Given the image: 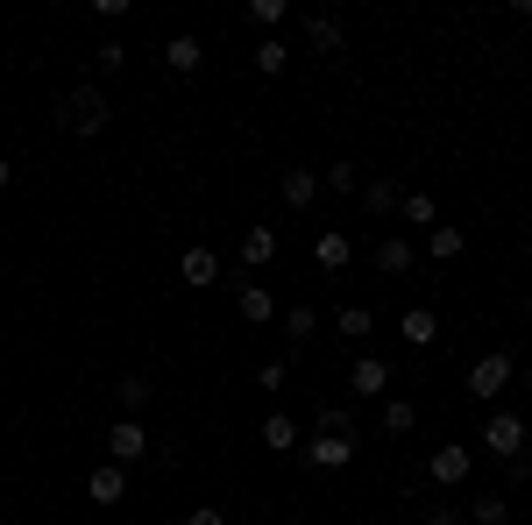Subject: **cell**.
Listing matches in <instances>:
<instances>
[{
    "label": "cell",
    "instance_id": "29",
    "mask_svg": "<svg viewBox=\"0 0 532 525\" xmlns=\"http://www.w3.org/2000/svg\"><path fill=\"white\" fill-rule=\"evenodd\" d=\"M327 185H334V192H355V185H362V171H355V164H334V171H327Z\"/></svg>",
    "mask_w": 532,
    "mask_h": 525
},
{
    "label": "cell",
    "instance_id": "19",
    "mask_svg": "<svg viewBox=\"0 0 532 525\" xmlns=\"http://www.w3.org/2000/svg\"><path fill=\"white\" fill-rule=\"evenodd\" d=\"M433 334H440V320H433L426 306H412V313H405V341H412V348H426Z\"/></svg>",
    "mask_w": 532,
    "mask_h": 525
},
{
    "label": "cell",
    "instance_id": "20",
    "mask_svg": "<svg viewBox=\"0 0 532 525\" xmlns=\"http://www.w3.org/2000/svg\"><path fill=\"white\" fill-rule=\"evenodd\" d=\"M412 426H419V412H412L405 398H391V405H384V433L398 440V433H412Z\"/></svg>",
    "mask_w": 532,
    "mask_h": 525
},
{
    "label": "cell",
    "instance_id": "5",
    "mask_svg": "<svg viewBox=\"0 0 532 525\" xmlns=\"http://www.w3.org/2000/svg\"><path fill=\"white\" fill-rule=\"evenodd\" d=\"M107 455H114V469H128V462H142V455H149V433H142L135 419H121V426L107 433Z\"/></svg>",
    "mask_w": 532,
    "mask_h": 525
},
{
    "label": "cell",
    "instance_id": "27",
    "mask_svg": "<svg viewBox=\"0 0 532 525\" xmlns=\"http://www.w3.org/2000/svg\"><path fill=\"white\" fill-rule=\"evenodd\" d=\"M121 405L142 412V405H149V384H142V377H121Z\"/></svg>",
    "mask_w": 532,
    "mask_h": 525
},
{
    "label": "cell",
    "instance_id": "24",
    "mask_svg": "<svg viewBox=\"0 0 532 525\" xmlns=\"http://www.w3.org/2000/svg\"><path fill=\"white\" fill-rule=\"evenodd\" d=\"M313 327H320V320H313V306H291V313H284V334H291V341H306Z\"/></svg>",
    "mask_w": 532,
    "mask_h": 525
},
{
    "label": "cell",
    "instance_id": "14",
    "mask_svg": "<svg viewBox=\"0 0 532 525\" xmlns=\"http://www.w3.org/2000/svg\"><path fill=\"white\" fill-rule=\"evenodd\" d=\"M235 306H242V320H270V313H277V298H270L263 284H242V291H235Z\"/></svg>",
    "mask_w": 532,
    "mask_h": 525
},
{
    "label": "cell",
    "instance_id": "28",
    "mask_svg": "<svg viewBox=\"0 0 532 525\" xmlns=\"http://www.w3.org/2000/svg\"><path fill=\"white\" fill-rule=\"evenodd\" d=\"M249 15H256L263 29H277V22H284V0H249Z\"/></svg>",
    "mask_w": 532,
    "mask_h": 525
},
{
    "label": "cell",
    "instance_id": "22",
    "mask_svg": "<svg viewBox=\"0 0 532 525\" xmlns=\"http://www.w3.org/2000/svg\"><path fill=\"white\" fill-rule=\"evenodd\" d=\"M469 518H476V525H504V518H511V504H504V497H476V504H469Z\"/></svg>",
    "mask_w": 532,
    "mask_h": 525
},
{
    "label": "cell",
    "instance_id": "18",
    "mask_svg": "<svg viewBox=\"0 0 532 525\" xmlns=\"http://www.w3.org/2000/svg\"><path fill=\"white\" fill-rule=\"evenodd\" d=\"M242 256H249V263H270V256H277V228H249V235H242Z\"/></svg>",
    "mask_w": 532,
    "mask_h": 525
},
{
    "label": "cell",
    "instance_id": "15",
    "mask_svg": "<svg viewBox=\"0 0 532 525\" xmlns=\"http://www.w3.org/2000/svg\"><path fill=\"white\" fill-rule=\"evenodd\" d=\"M320 199V178L313 171H284V206H313Z\"/></svg>",
    "mask_w": 532,
    "mask_h": 525
},
{
    "label": "cell",
    "instance_id": "25",
    "mask_svg": "<svg viewBox=\"0 0 532 525\" xmlns=\"http://www.w3.org/2000/svg\"><path fill=\"white\" fill-rule=\"evenodd\" d=\"M405 220H412V228H433V199L426 192H405Z\"/></svg>",
    "mask_w": 532,
    "mask_h": 525
},
{
    "label": "cell",
    "instance_id": "3",
    "mask_svg": "<svg viewBox=\"0 0 532 525\" xmlns=\"http://www.w3.org/2000/svg\"><path fill=\"white\" fill-rule=\"evenodd\" d=\"M306 462H313V469H348V462H355V440H348V433H313V440H306Z\"/></svg>",
    "mask_w": 532,
    "mask_h": 525
},
{
    "label": "cell",
    "instance_id": "7",
    "mask_svg": "<svg viewBox=\"0 0 532 525\" xmlns=\"http://www.w3.org/2000/svg\"><path fill=\"white\" fill-rule=\"evenodd\" d=\"M313 256H320V270H348V256H355V242H348L341 228H327V235L313 242Z\"/></svg>",
    "mask_w": 532,
    "mask_h": 525
},
{
    "label": "cell",
    "instance_id": "30",
    "mask_svg": "<svg viewBox=\"0 0 532 525\" xmlns=\"http://www.w3.org/2000/svg\"><path fill=\"white\" fill-rule=\"evenodd\" d=\"M426 525H469V511H433Z\"/></svg>",
    "mask_w": 532,
    "mask_h": 525
},
{
    "label": "cell",
    "instance_id": "16",
    "mask_svg": "<svg viewBox=\"0 0 532 525\" xmlns=\"http://www.w3.org/2000/svg\"><path fill=\"white\" fill-rule=\"evenodd\" d=\"M462 249H469V235H462V228H433V235H426V256H440V263H454Z\"/></svg>",
    "mask_w": 532,
    "mask_h": 525
},
{
    "label": "cell",
    "instance_id": "6",
    "mask_svg": "<svg viewBox=\"0 0 532 525\" xmlns=\"http://www.w3.org/2000/svg\"><path fill=\"white\" fill-rule=\"evenodd\" d=\"M419 256H412V242L405 235H391V242H376V270H384V277H405Z\"/></svg>",
    "mask_w": 532,
    "mask_h": 525
},
{
    "label": "cell",
    "instance_id": "4",
    "mask_svg": "<svg viewBox=\"0 0 532 525\" xmlns=\"http://www.w3.org/2000/svg\"><path fill=\"white\" fill-rule=\"evenodd\" d=\"M511 384V355H483L476 369H469V398H497Z\"/></svg>",
    "mask_w": 532,
    "mask_h": 525
},
{
    "label": "cell",
    "instance_id": "23",
    "mask_svg": "<svg viewBox=\"0 0 532 525\" xmlns=\"http://www.w3.org/2000/svg\"><path fill=\"white\" fill-rule=\"evenodd\" d=\"M306 36H313V50H341V22H327V15L306 22Z\"/></svg>",
    "mask_w": 532,
    "mask_h": 525
},
{
    "label": "cell",
    "instance_id": "10",
    "mask_svg": "<svg viewBox=\"0 0 532 525\" xmlns=\"http://www.w3.org/2000/svg\"><path fill=\"white\" fill-rule=\"evenodd\" d=\"M86 490H93V504H121V497H128V476L107 462V469H93V483H86Z\"/></svg>",
    "mask_w": 532,
    "mask_h": 525
},
{
    "label": "cell",
    "instance_id": "21",
    "mask_svg": "<svg viewBox=\"0 0 532 525\" xmlns=\"http://www.w3.org/2000/svg\"><path fill=\"white\" fill-rule=\"evenodd\" d=\"M256 71H263V79H277V71H284V43H277V36L256 43Z\"/></svg>",
    "mask_w": 532,
    "mask_h": 525
},
{
    "label": "cell",
    "instance_id": "13",
    "mask_svg": "<svg viewBox=\"0 0 532 525\" xmlns=\"http://www.w3.org/2000/svg\"><path fill=\"white\" fill-rule=\"evenodd\" d=\"M164 64H171V71H199V64H206V50H199V36H171V50H164Z\"/></svg>",
    "mask_w": 532,
    "mask_h": 525
},
{
    "label": "cell",
    "instance_id": "17",
    "mask_svg": "<svg viewBox=\"0 0 532 525\" xmlns=\"http://www.w3.org/2000/svg\"><path fill=\"white\" fill-rule=\"evenodd\" d=\"M362 206H369V213H391V206H398V178H369V185H362Z\"/></svg>",
    "mask_w": 532,
    "mask_h": 525
},
{
    "label": "cell",
    "instance_id": "2",
    "mask_svg": "<svg viewBox=\"0 0 532 525\" xmlns=\"http://www.w3.org/2000/svg\"><path fill=\"white\" fill-rule=\"evenodd\" d=\"M483 440H490V455H525V419L518 412H490V426H483Z\"/></svg>",
    "mask_w": 532,
    "mask_h": 525
},
{
    "label": "cell",
    "instance_id": "12",
    "mask_svg": "<svg viewBox=\"0 0 532 525\" xmlns=\"http://www.w3.org/2000/svg\"><path fill=\"white\" fill-rule=\"evenodd\" d=\"M263 440L277 447V455H291V447H298V419H291V412H270V419H263Z\"/></svg>",
    "mask_w": 532,
    "mask_h": 525
},
{
    "label": "cell",
    "instance_id": "32",
    "mask_svg": "<svg viewBox=\"0 0 532 525\" xmlns=\"http://www.w3.org/2000/svg\"><path fill=\"white\" fill-rule=\"evenodd\" d=\"M8 178H15V171H8V157H0V192H8Z\"/></svg>",
    "mask_w": 532,
    "mask_h": 525
},
{
    "label": "cell",
    "instance_id": "8",
    "mask_svg": "<svg viewBox=\"0 0 532 525\" xmlns=\"http://www.w3.org/2000/svg\"><path fill=\"white\" fill-rule=\"evenodd\" d=\"M426 476H433V483H462V476H469V455H462V447H440V455L426 462Z\"/></svg>",
    "mask_w": 532,
    "mask_h": 525
},
{
    "label": "cell",
    "instance_id": "11",
    "mask_svg": "<svg viewBox=\"0 0 532 525\" xmlns=\"http://www.w3.org/2000/svg\"><path fill=\"white\" fill-rule=\"evenodd\" d=\"M348 384H355L362 398H376V391H384V384H391V369H384V362H376V355H362V362H355V377H348Z\"/></svg>",
    "mask_w": 532,
    "mask_h": 525
},
{
    "label": "cell",
    "instance_id": "9",
    "mask_svg": "<svg viewBox=\"0 0 532 525\" xmlns=\"http://www.w3.org/2000/svg\"><path fill=\"white\" fill-rule=\"evenodd\" d=\"M178 277H185V284H213V277H220V256H213V249H185Z\"/></svg>",
    "mask_w": 532,
    "mask_h": 525
},
{
    "label": "cell",
    "instance_id": "33",
    "mask_svg": "<svg viewBox=\"0 0 532 525\" xmlns=\"http://www.w3.org/2000/svg\"><path fill=\"white\" fill-rule=\"evenodd\" d=\"M525 384H532V369H525Z\"/></svg>",
    "mask_w": 532,
    "mask_h": 525
},
{
    "label": "cell",
    "instance_id": "26",
    "mask_svg": "<svg viewBox=\"0 0 532 525\" xmlns=\"http://www.w3.org/2000/svg\"><path fill=\"white\" fill-rule=\"evenodd\" d=\"M341 334L362 341V334H369V306H341Z\"/></svg>",
    "mask_w": 532,
    "mask_h": 525
},
{
    "label": "cell",
    "instance_id": "1",
    "mask_svg": "<svg viewBox=\"0 0 532 525\" xmlns=\"http://www.w3.org/2000/svg\"><path fill=\"white\" fill-rule=\"evenodd\" d=\"M57 114H64V128H71V135H100L114 107H107V93H100V86H71Z\"/></svg>",
    "mask_w": 532,
    "mask_h": 525
},
{
    "label": "cell",
    "instance_id": "31",
    "mask_svg": "<svg viewBox=\"0 0 532 525\" xmlns=\"http://www.w3.org/2000/svg\"><path fill=\"white\" fill-rule=\"evenodd\" d=\"M185 525H227V511H192Z\"/></svg>",
    "mask_w": 532,
    "mask_h": 525
}]
</instances>
